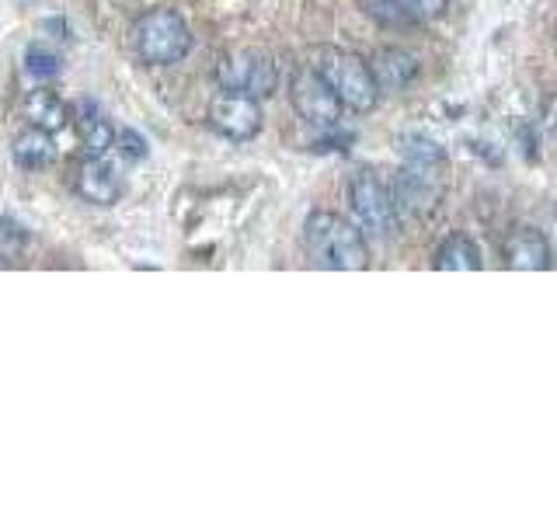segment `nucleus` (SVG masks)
<instances>
[{"label": "nucleus", "mask_w": 557, "mask_h": 522, "mask_svg": "<svg viewBox=\"0 0 557 522\" xmlns=\"http://www.w3.org/2000/svg\"><path fill=\"white\" fill-rule=\"evenodd\" d=\"M348 209H352V223L370 237H391L400 223L391 185L376 171H359L348 182Z\"/></svg>", "instance_id": "20e7f679"}, {"label": "nucleus", "mask_w": 557, "mask_h": 522, "mask_svg": "<svg viewBox=\"0 0 557 522\" xmlns=\"http://www.w3.org/2000/svg\"><path fill=\"white\" fill-rule=\"evenodd\" d=\"M115 147H119L122 157H126V161H144V157L150 153V150H147V139L139 136V133H133V129L115 133Z\"/></svg>", "instance_id": "6ab92c4d"}, {"label": "nucleus", "mask_w": 557, "mask_h": 522, "mask_svg": "<svg viewBox=\"0 0 557 522\" xmlns=\"http://www.w3.org/2000/svg\"><path fill=\"white\" fill-rule=\"evenodd\" d=\"M484 265L481 261V248L474 244V237L467 234H449L440 248H435L432 269L440 272H478Z\"/></svg>", "instance_id": "4468645a"}, {"label": "nucleus", "mask_w": 557, "mask_h": 522, "mask_svg": "<svg viewBox=\"0 0 557 522\" xmlns=\"http://www.w3.org/2000/svg\"><path fill=\"white\" fill-rule=\"evenodd\" d=\"M366 4V14L376 17L380 25H418V17L411 14V8L405 4V0H362Z\"/></svg>", "instance_id": "a211bd4d"}, {"label": "nucleus", "mask_w": 557, "mask_h": 522, "mask_svg": "<svg viewBox=\"0 0 557 522\" xmlns=\"http://www.w3.org/2000/svg\"><path fill=\"white\" fill-rule=\"evenodd\" d=\"M313 70H318V74L324 77V84L335 91L342 109L366 115L380 104V84L373 77L370 63H366L362 57H356V52L324 46V49H318V63H313Z\"/></svg>", "instance_id": "7ed1b4c3"}, {"label": "nucleus", "mask_w": 557, "mask_h": 522, "mask_svg": "<svg viewBox=\"0 0 557 522\" xmlns=\"http://www.w3.org/2000/svg\"><path fill=\"white\" fill-rule=\"evenodd\" d=\"M216 84L220 91H237V95H251V98H269L278 84V70L275 60L265 49L244 46V49H226L220 63H216Z\"/></svg>", "instance_id": "39448f33"}, {"label": "nucleus", "mask_w": 557, "mask_h": 522, "mask_svg": "<svg viewBox=\"0 0 557 522\" xmlns=\"http://www.w3.org/2000/svg\"><path fill=\"white\" fill-rule=\"evenodd\" d=\"M22 112L28 119V126L35 129H46V133H60L70 126V104L57 95V91H49V87H35V91L25 95L22 101Z\"/></svg>", "instance_id": "f8f14e48"}, {"label": "nucleus", "mask_w": 557, "mask_h": 522, "mask_svg": "<svg viewBox=\"0 0 557 522\" xmlns=\"http://www.w3.org/2000/svg\"><path fill=\"white\" fill-rule=\"evenodd\" d=\"M74 191L91 206H115L122 199V182L104 157L87 153L74 167Z\"/></svg>", "instance_id": "9d476101"}, {"label": "nucleus", "mask_w": 557, "mask_h": 522, "mask_svg": "<svg viewBox=\"0 0 557 522\" xmlns=\"http://www.w3.org/2000/svg\"><path fill=\"white\" fill-rule=\"evenodd\" d=\"M400 153H405V161H418V164H440V161H446V150L435 144L432 136H425V133L400 136Z\"/></svg>", "instance_id": "f3484780"}, {"label": "nucleus", "mask_w": 557, "mask_h": 522, "mask_svg": "<svg viewBox=\"0 0 557 522\" xmlns=\"http://www.w3.org/2000/svg\"><path fill=\"white\" fill-rule=\"evenodd\" d=\"M405 4L411 8L418 22H429V17H440L446 11V0H405Z\"/></svg>", "instance_id": "412c9836"}, {"label": "nucleus", "mask_w": 557, "mask_h": 522, "mask_svg": "<svg viewBox=\"0 0 557 522\" xmlns=\"http://www.w3.org/2000/svg\"><path fill=\"white\" fill-rule=\"evenodd\" d=\"M70 122H74V129H77V139H81V147L87 153H95V157H104L112 147H115V129H112V122L101 115V109L95 101H77L74 109H70Z\"/></svg>", "instance_id": "9b49d317"}, {"label": "nucleus", "mask_w": 557, "mask_h": 522, "mask_svg": "<svg viewBox=\"0 0 557 522\" xmlns=\"http://www.w3.org/2000/svg\"><path fill=\"white\" fill-rule=\"evenodd\" d=\"M446 161L440 164H418L405 161L391 185V196L397 206V216H425L432 213L443 199V182H446Z\"/></svg>", "instance_id": "423d86ee"}, {"label": "nucleus", "mask_w": 557, "mask_h": 522, "mask_svg": "<svg viewBox=\"0 0 557 522\" xmlns=\"http://www.w3.org/2000/svg\"><path fill=\"white\" fill-rule=\"evenodd\" d=\"M25 240H28V231L17 220L11 216H0V244H4L8 251L14 248H25Z\"/></svg>", "instance_id": "aec40b11"}, {"label": "nucleus", "mask_w": 557, "mask_h": 522, "mask_svg": "<svg viewBox=\"0 0 557 522\" xmlns=\"http://www.w3.org/2000/svg\"><path fill=\"white\" fill-rule=\"evenodd\" d=\"M129 46L139 63L174 66L191 52V28L174 8H150L133 22Z\"/></svg>", "instance_id": "f03ea898"}, {"label": "nucleus", "mask_w": 557, "mask_h": 522, "mask_svg": "<svg viewBox=\"0 0 557 522\" xmlns=\"http://www.w3.org/2000/svg\"><path fill=\"white\" fill-rule=\"evenodd\" d=\"M550 244L536 226H512L502 237V261L512 272H544L550 269Z\"/></svg>", "instance_id": "1a4fd4ad"}, {"label": "nucleus", "mask_w": 557, "mask_h": 522, "mask_svg": "<svg viewBox=\"0 0 557 522\" xmlns=\"http://www.w3.org/2000/svg\"><path fill=\"white\" fill-rule=\"evenodd\" d=\"M304 248L318 269L331 272H362L370 269V244L352 220L318 209L304 223Z\"/></svg>", "instance_id": "f257e3e1"}, {"label": "nucleus", "mask_w": 557, "mask_h": 522, "mask_svg": "<svg viewBox=\"0 0 557 522\" xmlns=\"http://www.w3.org/2000/svg\"><path fill=\"white\" fill-rule=\"evenodd\" d=\"M60 66H63V60H60V52L57 49H49V46H42V42H35V46H28V52H25V74L28 77H35V80H52L60 74Z\"/></svg>", "instance_id": "dca6fc26"}, {"label": "nucleus", "mask_w": 557, "mask_h": 522, "mask_svg": "<svg viewBox=\"0 0 557 522\" xmlns=\"http://www.w3.org/2000/svg\"><path fill=\"white\" fill-rule=\"evenodd\" d=\"M289 95H293L296 115H300L307 126H313V129H338L345 109H342V101L335 98V91H331V87L324 84V77L313 66L296 70Z\"/></svg>", "instance_id": "0eeeda50"}, {"label": "nucleus", "mask_w": 557, "mask_h": 522, "mask_svg": "<svg viewBox=\"0 0 557 522\" xmlns=\"http://www.w3.org/2000/svg\"><path fill=\"white\" fill-rule=\"evenodd\" d=\"M11 153L25 171H39V167H49L52 161H57V144H52V133L28 126L25 133L14 136Z\"/></svg>", "instance_id": "2eb2a0df"}, {"label": "nucleus", "mask_w": 557, "mask_h": 522, "mask_svg": "<svg viewBox=\"0 0 557 522\" xmlns=\"http://www.w3.org/2000/svg\"><path fill=\"white\" fill-rule=\"evenodd\" d=\"M261 101L251 95H237V91H220L209 104V126H213L220 136L234 139V144H244V139H255L261 133Z\"/></svg>", "instance_id": "6e6552de"}, {"label": "nucleus", "mask_w": 557, "mask_h": 522, "mask_svg": "<svg viewBox=\"0 0 557 522\" xmlns=\"http://www.w3.org/2000/svg\"><path fill=\"white\" fill-rule=\"evenodd\" d=\"M373 77L380 84V91H400V87H408L414 77H418V60L411 57L408 49H380L373 63Z\"/></svg>", "instance_id": "ddd939ff"}, {"label": "nucleus", "mask_w": 557, "mask_h": 522, "mask_svg": "<svg viewBox=\"0 0 557 522\" xmlns=\"http://www.w3.org/2000/svg\"><path fill=\"white\" fill-rule=\"evenodd\" d=\"M8 269H11V261H8L4 254H0V272H8Z\"/></svg>", "instance_id": "4be33fe9"}]
</instances>
